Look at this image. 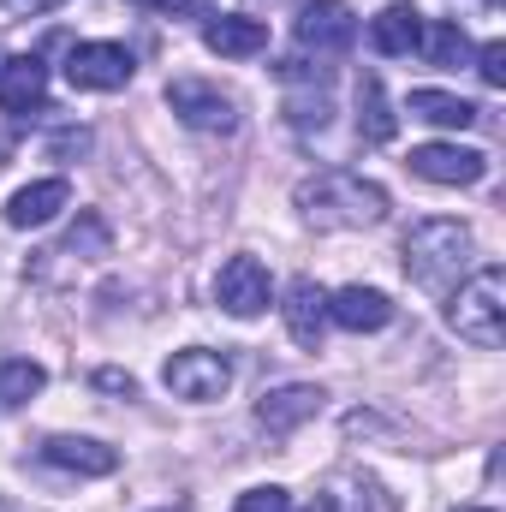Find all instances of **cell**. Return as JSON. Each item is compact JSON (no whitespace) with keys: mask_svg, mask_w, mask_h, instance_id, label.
Segmentation results:
<instances>
[{"mask_svg":"<svg viewBox=\"0 0 506 512\" xmlns=\"http://www.w3.org/2000/svg\"><path fill=\"white\" fill-rule=\"evenodd\" d=\"M48 102V66L36 54H12L0 66V108L6 114H36Z\"/></svg>","mask_w":506,"mask_h":512,"instance_id":"13","label":"cell"},{"mask_svg":"<svg viewBox=\"0 0 506 512\" xmlns=\"http://www.w3.org/2000/svg\"><path fill=\"white\" fill-rule=\"evenodd\" d=\"M352 42H358V12L346 0H304V12H298L304 54H346Z\"/></svg>","mask_w":506,"mask_h":512,"instance_id":"8","label":"cell"},{"mask_svg":"<svg viewBox=\"0 0 506 512\" xmlns=\"http://www.w3.org/2000/svg\"><path fill=\"white\" fill-rule=\"evenodd\" d=\"M310 512H393V501L381 495L376 477H364V471H334V477L322 483V495H316Z\"/></svg>","mask_w":506,"mask_h":512,"instance_id":"16","label":"cell"},{"mask_svg":"<svg viewBox=\"0 0 506 512\" xmlns=\"http://www.w3.org/2000/svg\"><path fill=\"white\" fill-rule=\"evenodd\" d=\"M370 48L387 54V60H405L423 48V12L417 6H381L370 18Z\"/></svg>","mask_w":506,"mask_h":512,"instance_id":"18","label":"cell"},{"mask_svg":"<svg viewBox=\"0 0 506 512\" xmlns=\"http://www.w3.org/2000/svg\"><path fill=\"white\" fill-rule=\"evenodd\" d=\"M459 512H495V507H459Z\"/></svg>","mask_w":506,"mask_h":512,"instance_id":"29","label":"cell"},{"mask_svg":"<svg viewBox=\"0 0 506 512\" xmlns=\"http://www.w3.org/2000/svg\"><path fill=\"white\" fill-rule=\"evenodd\" d=\"M90 149V131H60L54 137V155H84Z\"/></svg>","mask_w":506,"mask_h":512,"instance_id":"27","label":"cell"},{"mask_svg":"<svg viewBox=\"0 0 506 512\" xmlns=\"http://www.w3.org/2000/svg\"><path fill=\"white\" fill-rule=\"evenodd\" d=\"M161 382L173 399H191V405H209L233 387V358L227 352H209V346H191V352H173L161 364Z\"/></svg>","mask_w":506,"mask_h":512,"instance_id":"4","label":"cell"},{"mask_svg":"<svg viewBox=\"0 0 506 512\" xmlns=\"http://www.w3.org/2000/svg\"><path fill=\"white\" fill-rule=\"evenodd\" d=\"M411 173L429 179V185H477L489 173V155L465 149V143H417L411 149Z\"/></svg>","mask_w":506,"mask_h":512,"instance_id":"9","label":"cell"},{"mask_svg":"<svg viewBox=\"0 0 506 512\" xmlns=\"http://www.w3.org/2000/svg\"><path fill=\"white\" fill-rule=\"evenodd\" d=\"M167 108L191 131H221V137L239 131V102L221 84H203V78H173L167 84Z\"/></svg>","mask_w":506,"mask_h":512,"instance_id":"5","label":"cell"},{"mask_svg":"<svg viewBox=\"0 0 506 512\" xmlns=\"http://www.w3.org/2000/svg\"><path fill=\"white\" fill-rule=\"evenodd\" d=\"M447 322H453L459 340H471L483 352L501 346L506 340V268L501 262H489L471 280H459V292L447 298Z\"/></svg>","mask_w":506,"mask_h":512,"instance_id":"3","label":"cell"},{"mask_svg":"<svg viewBox=\"0 0 506 512\" xmlns=\"http://www.w3.org/2000/svg\"><path fill=\"white\" fill-rule=\"evenodd\" d=\"M215 304H221L227 316H239V322L262 316V310L274 304V280H268V268H262L256 256H227L221 274H215Z\"/></svg>","mask_w":506,"mask_h":512,"instance_id":"6","label":"cell"},{"mask_svg":"<svg viewBox=\"0 0 506 512\" xmlns=\"http://www.w3.org/2000/svg\"><path fill=\"white\" fill-rule=\"evenodd\" d=\"M96 387H102V393H137V382H131V376H120V370H96Z\"/></svg>","mask_w":506,"mask_h":512,"instance_id":"26","label":"cell"},{"mask_svg":"<svg viewBox=\"0 0 506 512\" xmlns=\"http://www.w3.org/2000/svg\"><path fill=\"white\" fill-rule=\"evenodd\" d=\"M203 42H209V54H221V60H251V54L268 48V24H262V18H245V12H221V18L203 24Z\"/></svg>","mask_w":506,"mask_h":512,"instance_id":"15","label":"cell"},{"mask_svg":"<svg viewBox=\"0 0 506 512\" xmlns=\"http://www.w3.org/2000/svg\"><path fill=\"white\" fill-rule=\"evenodd\" d=\"M131 72H137V60L120 42H78L66 54V84L72 90H126Z\"/></svg>","mask_w":506,"mask_h":512,"instance_id":"7","label":"cell"},{"mask_svg":"<svg viewBox=\"0 0 506 512\" xmlns=\"http://www.w3.org/2000/svg\"><path fill=\"white\" fill-rule=\"evenodd\" d=\"M322 387L316 382H286L274 387V393H262V405H256V423L268 429V435H292L298 423H310L316 411H322Z\"/></svg>","mask_w":506,"mask_h":512,"instance_id":"10","label":"cell"},{"mask_svg":"<svg viewBox=\"0 0 506 512\" xmlns=\"http://www.w3.org/2000/svg\"><path fill=\"white\" fill-rule=\"evenodd\" d=\"M66 203H72L66 179H36V185L12 191V203H6V227H18V233H30V227H48V221H54Z\"/></svg>","mask_w":506,"mask_h":512,"instance_id":"17","label":"cell"},{"mask_svg":"<svg viewBox=\"0 0 506 512\" xmlns=\"http://www.w3.org/2000/svg\"><path fill=\"white\" fill-rule=\"evenodd\" d=\"M239 512H298V507H292V495L280 483H262V489H245L239 495Z\"/></svg>","mask_w":506,"mask_h":512,"instance_id":"23","label":"cell"},{"mask_svg":"<svg viewBox=\"0 0 506 512\" xmlns=\"http://www.w3.org/2000/svg\"><path fill=\"white\" fill-rule=\"evenodd\" d=\"M42 459L60 465V471H78V477H108L120 465V453L108 441H90V435H48L42 441Z\"/></svg>","mask_w":506,"mask_h":512,"instance_id":"14","label":"cell"},{"mask_svg":"<svg viewBox=\"0 0 506 512\" xmlns=\"http://www.w3.org/2000/svg\"><path fill=\"white\" fill-rule=\"evenodd\" d=\"M477 72H483L489 90H501L506 84V42H483V48H477Z\"/></svg>","mask_w":506,"mask_h":512,"instance_id":"24","label":"cell"},{"mask_svg":"<svg viewBox=\"0 0 506 512\" xmlns=\"http://www.w3.org/2000/svg\"><path fill=\"white\" fill-rule=\"evenodd\" d=\"M471 251H477V239H471L465 221H447V215L417 221V227L405 233V274H411L417 286H429V292H447V286L465 274Z\"/></svg>","mask_w":506,"mask_h":512,"instance_id":"2","label":"cell"},{"mask_svg":"<svg viewBox=\"0 0 506 512\" xmlns=\"http://www.w3.org/2000/svg\"><path fill=\"white\" fill-rule=\"evenodd\" d=\"M328 322L346 334H376L393 322V298L376 286H340V292H328Z\"/></svg>","mask_w":506,"mask_h":512,"instance_id":"11","label":"cell"},{"mask_svg":"<svg viewBox=\"0 0 506 512\" xmlns=\"http://www.w3.org/2000/svg\"><path fill=\"white\" fill-rule=\"evenodd\" d=\"M48 387V370L42 364H30V358H6L0 364V411H18L24 399H36Z\"/></svg>","mask_w":506,"mask_h":512,"instance_id":"21","label":"cell"},{"mask_svg":"<svg viewBox=\"0 0 506 512\" xmlns=\"http://www.w3.org/2000/svg\"><path fill=\"white\" fill-rule=\"evenodd\" d=\"M393 131H399V114L387 108L381 78L364 72V78H358V137H364V143H393Z\"/></svg>","mask_w":506,"mask_h":512,"instance_id":"20","label":"cell"},{"mask_svg":"<svg viewBox=\"0 0 506 512\" xmlns=\"http://www.w3.org/2000/svg\"><path fill=\"white\" fill-rule=\"evenodd\" d=\"M137 6L167 12V18H197V12H209V0H137Z\"/></svg>","mask_w":506,"mask_h":512,"instance_id":"25","label":"cell"},{"mask_svg":"<svg viewBox=\"0 0 506 512\" xmlns=\"http://www.w3.org/2000/svg\"><path fill=\"white\" fill-rule=\"evenodd\" d=\"M280 316H286V334H292L304 352H316V346H322V334H328V292H322L316 280H292V286H286Z\"/></svg>","mask_w":506,"mask_h":512,"instance_id":"12","label":"cell"},{"mask_svg":"<svg viewBox=\"0 0 506 512\" xmlns=\"http://www.w3.org/2000/svg\"><path fill=\"white\" fill-rule=\"evenodd\" d=\"M423 48H429L435 66H465V60H471V36H465L453 18H441L435 30H423Z\"/></svg>","mask_w":506,"mask_h":512,"instance_id":"22","label":"cell"},{"mask_svg":"<svg viewBox=\"0 0 506 512\" xmlns=\"http://www.w3.org/2000/svg\"><path fill=\"white\" fill-rule=\"evenodd\" d=\"M411 120H429V126L441 131H465L483 120V108L477 102H465V96H453V90H411Z\"/></svg>","mask_w":506,"mask_h":512,"instance_id":"19","label":"cell"},{"mask_svg":"<svg viewBox=\"0 0 506 512\" xmlns=\"http://www.w3.org/2000/svg\"><path fill=\"white\" fill-rule=\"evenodd\" d=\"M6 12H18V18H36V12H54L60 0H0Z\"/></svg>","mask_w":506,"mask_h":512,"instance_id":"28","label":"cell"},{"mask_svg":"<svg viewBox=\"0 0 506 512\" xmlns=\"http://www.w3.org/2000/svg\"><path fill=\"white\" fill-rule=\"evenodd\" d=\"M292 203L316 233H364L387 221V191L364 173H316L292 191Z\"/></svg>","mask_w":506,"mask_h":512,"instance_id":"1","label":"cell"}]
</instances>
